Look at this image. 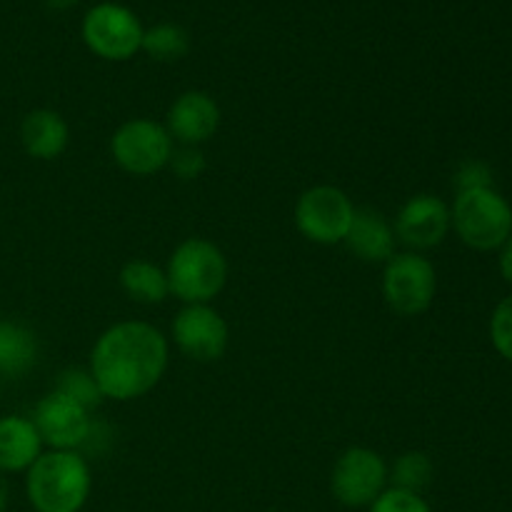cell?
Instances as JSON below:
<instances>
[{"mask_svg": "<svg viewBox=\"0 0 512 512\" xmlns=\"http://www.w3.org/2000/svg\"><path fill=\"white\" fill-rule=\"evenodd\" d=\"M175 348L195 363H218L230 343V328L210 303L183 305L170 328Z\"/></svg>", "mask_w": 512, "mask_h": 512, "instance_id": "cell-10", "label": "cell"}, {"mask_svg": "<svg viewBox=\"0 0 512 512\" xmlns=\"http://www.w3.org/2000/svg\"><path fill=\"white\" fill-rule=\"evenodd\" d=\"M490 340L500 358L512 363V295L503 298L490 318Z\"/></svg>", "mask_w": 512, "mask_h": 512, "instance_id": "cell-22", "label": "cell"}, {"mask_svg": "<svg viewBox=\"0 0 512 512\" xmlns=\"http://www.w3.org/2000/svg\"><path fill=\"white\" fill-rule=\"evenodd\" d=\"M350 253L363 263H388L398 253V238L395 228L380 210L375 208H355L353 225L345 238Z\"/></svg>", "mask_w": 512, "mask_h": 512, "instance_id": "cell-14", "label": "cell"}, {"mask_svg": "<svg viewBox=\"0 0 512 512\" xmlns=\"http://www.w3.org/2000/svg\"><path fill=\"white\" fill-rule=\"evenodd\" d=\"M435 465L420 450H410L403 453L390 468V480H393V488L410 490V493H423L430 483H433Z\"/></svg>", "mask_w": 512, "mask_h": 512, "instance_id": "cell-20", "label": "cell"}, {"mask_svg": "<svg viewBox=\"0 0 512 512\" xmlns=\"http://www.w3.org/2000/svg\"><path fill=\"white\" fill-rule=\"evenodd\" d=\"M498 270L503 275V280L512 285V235L503 243V248L498 250Z\"/></svg>", "mask_w": 512, "mask_h": 512, "instance_id": "cell-26", "label": "cell"}, {"mask_svg": "<svg viewBox=\"0 0 512 512\" xmlns=\"http://www.w3.org/2000/svg\"><path fill=\"white\" fill-rule=\"evenodd\" d=\"M8 498H10L8 483H5L3 473H0V512H5V508H8Z\"/></svg>", "mask_w": 512, "mask_h": 512, "instance_id": "cell-27", "label": "cell"}, {"mask_svg": "<svg viewBox=\"0 0 512 512\" xmlns=\"http://www.w3.org/2000/svg\"><path fill=\"white\" fill-rule=\"evenodd\" d=\"M20 143L35 160H55L70 143V128L58 110H30L20 123Z\"/></svg>", "mask_w": 512, "mask_h": 512, "instance_id": "cell-16", "label": "cell"}, {"mask_svg": "<svg viewBox=\"0 0 512 512\" xmlns=\"http://www.w3.org/2000/svg\"><path fill=\"white\" fill-rule=\"evenodd\" d=\"M438 293V270L423 253L403 250L383 265V298L393 313L415 318L430 310Z\"/></svg>", "mask_w": 512, "mask_h": 512, "instance_id": "cell-5", "label": "cell"}, {"mask_svg": "<svg viewBox=\"0 0 512 512\" xmlns=\"http://www.w3.org/2000/svg\"><path fill=\"white\" fill-rule=\"evenodd\" d=\"M45 3H48L53 10H68V8H73L78 0H45Z\"/></svg>", "mask_w": 512, "mask_h": 512, "instance_id": "cell-28", "label": "cell"}, {"mask_svg": "<svg viewBox=\"0 0 512 512\" xmlns=\"http://www.w3.org/2000/svg\"><path fill=\"white\" fill-rule=\"evenodd\" d=\"M120 288L130 300L140 305H158L170 295L168 275L165 268L150 263V260H130L120 268Z\"/></svg>", "mask_w": 512, "mask_h": 512, "instance_id": "cell-17", "label": "cell"}, {"mask_svg": "<svg viewBox=\"0 0 512 512\" xmlns=\"http://www.w3.org/2000/svg\"><path fill=\"white\" fill-rule=\"evenodd\" d=\"M170 168L175 175L183 180H195L205 170V155L200 148H190V145H175V153L170 158Z\"/></svg>", "mask_w": 512, "mask_h": 512, "instance_id": "cell-24", "label": "cell"}, {"mask_svg": "<svg viewBox=\"0 0 512 512\" xmlns=\"http://www.w3.org/2000/svg\"><path fill=\"white\" fill-rule=\"evenodd\" d=\"M30 420L43 445H48L50 450H78L80 445L88 443L93 430L90 410L60 390L43 395Z\"/></svg>", "mask_w": 512, "mask_h": 512, "instance_id": "cell-11", "label": "cell"}, {"mask_svg": "<svg viewBox=\"0 0 512 512\" xmlns=\"http://www.w3.org/2000/svg\"><path fill=\"white\" fill-rule=\"evenodd\" d=\"M143 25L138 15L118 3H100L83 18V40L103 60H130L143 50Z\"/></svg>", "mask_w": 512, "mask_h": 512, "instance_id": "cell-9", "label": "cell"}, {"mask_svg": "<svg viewBox=\"0 0 512 512\" xmlns=\"http://www.w3.org/2000/svg\"><path fill=\"white\" fill-rule=\"evenodd\" d=\"M43 448L33 420L23 415L0 418V473H28L30 465L43 455Z\"/></svg>", "mask_w": 512, "mask_h": 512, "instance_id": "cell-15", "label": "cell"}, {"mask_svg": "<svg viewBox=\"0 0 512 512\" xmlns=\"http://www.w3.org/2000/svg\"><path fill=\"white\" fill-rule=\"evenodd\" d=\"M175 153V140L163 123L150 118H133L120 125L110 138V155L115 165L130 175H155L168 168Z\"/></svg>", "mask_w": 512, "mask_h": 512, "instance_id": "cell-7", "label": "cell"}, {"mask_svg": "<svg viewBox=\"0 0 512 512\" xmlns=\"http://www.w3.org/2000/svg\"><path fill=\"white\" fill-rule=\"evenodd\" d=\"M168 360L170 343L163 330L145 320H120L95 340L88 370L103 398L130 403L163 380Z\"/></svg>", "mask_w": 512, "mask_h": 512, "instance_id": "cell-1", "label": "cell"}, {"mask_svg": "<svg viewBox=\"0 0 512 512\" xmlns=\"http://www.w3.org/2000/svg\"><path fill=\"white\" fill-rule=\"evenodd\" d=\"M393 228L398 243L413 250V253L438 248L453 230V225H450V205L438 195H413V198L400 205Z\"/></svg>", "mask_w": 512, "mask_h": 512, "instance_id": "cell-12", "label": "cell"}, {"mask_svg": "<svg viewBox=\"0 0 512 512\" xmlns=\"http://www.w3.org/2000/svg\"><path fill=\"white\" fill-rule=\"evenodd\" d=\"M143 50L153 60H160V63H175V60L188 55L190 35L175 23H160L155 28L145 30Z\"/></svg>", "mask_w": 512, "mask_h": 512, "instance_id": "cell-19", "label": "cell"}, {"mask_svg": "<svg viewBox=\"0 0 512 512\" xmlns=\"http://www.w3.org/2000/svg\"><path fill=\"white\" fill-rule=\"evenodd\" d=\"M90 488L93 473L78 450H48L25 473V495L35 512H80Z\"/></svg>", "mask_w": 512, "mask_h": 512, "instance_id": "cell-2", "label": "cell"}, {"mask_svg": "<svg viewBox=\"0 0 512 512\" xmlns=\"http://www.w3.org/2000/svg\"><path fill=\"white\" fill-rule=\"evenodd\" d=\"M455 188L460 190H475V188H493V173L480 160H468L455 173Z\"/></svg>", "mask_w": 512, "mask_h": 512, "instance_id": "cell-25", "label": "cell"}, {"mask_svg": "<svg viewBox=\"0 0 512 512\" xmlns=\"http://www.w3.org/2000/svg\"><path fill=\"white\" fill-rule=\"evenodd\" d=\"M370 512H433L428 500L418 493L400 488H385L380 498L370 505Z\"/></svg>", "mask_w": 512, "mask_h": 512, "instance_id": "cell-23", "label": "cell"}, {"mask_svg": "<svg viewBox=\"0 0 512 512\" xmlns=\"http://www.w3.org/2000/svg\"><path fill=\"white\" fill-rule=\"evenodd\" d=\"M390 468L375 450L353 445L343 450L330 473L333 498L345 508H370L388 488Z\"/></svg>", "mask_w": 512, "mask_h": 512, "instance_id": "cell-8", "label": "cell"}, {"mask_svg": "<svg viewBox=\"0 0 512 512\" xmlns=\"http://www.w3.org/2000/svg\"><path fill=\"white\" fill-rule=\"evenodd\" d=\"M450 225L468 248L500 250L512 235V205L495 188L460 190L450 205Z\"/></svg>", "mask_w": 512, "mask_h": 512, "instance_id": "cell-4", "label": "cell"}, {"mask_svg": "<svg viewBox=\"0 0 512 512\" xmlns=\"http://www.w3.org/2000/svg\"><path fill=\"white\" fill-rule=\"evenodd\" d=\"M228 273V258L208 238L183 240L165 265L170 295L183 305L213 303L223 293Z\"/></svg>", "mask_w": 512, "mask_h": 512, "instance_id": "cell-3", "label": "cell"}, {"mask_svg": "<svg viewBox=\"0 0 512 512\" xmlns=\"http://www.w3.org/2000/svg\"><path fill=\"white\" fill-rule=\"evenodd\" d=\"M220 118H223V113H220V105L215 103L213 95L203 93V90H188V93L178 95L168 108L165 128H168L175 145L200 148L218 133Z\"/></svg>", "mask_w": 512, "mask_h": 512, "instance_id": "cell-13", "label": "cell"}, {"mask_svg": "<svg viewBox=\"0 0 512 512\" xmlns=\"http://www.w3.org/2000/svg\"><path fill=\"white\" fill-rule=\"evenodd\" d=\"M38 360V340L33 330L13 320H0V375L20 378Z\"/></svg>", "mask_w": 512, "mask_h": 512, "instance_id": "cell-18", "label": "cell"}, {"mask_svg": "<svg viewBox=\"0 0 512 512\" xmlns=\"http://www.w3.org/2000/svg\"><path fill=\"white\" fill-rule=\"evenodd\" d=\"M355 203L335 185H313L295 203V228L315 245H340L348 238Z\"/></svg>", "mask_w": 512, "mask_h": 512, "instance_id": "cell-6", "label": "cell"}, {"mask_svg": "<svg viewBox=\"0 0 512 512\" xmlns=\"http://www.w3.org/2000/svg\"><path fill=\"white\" fill-rule=\"evenodd\" d=\"M55 390L65 393L68 398L78 400V403L85 405L88 410H93L95 405H100V400H103V395H100V390H98V385H95L90 370H75V368L65 370V373L60 375Z\"/></svg>", "mask_w": 512, "mask_h": 512, "instance_id": "cell-21", "label": "cell"}]
</instances>
